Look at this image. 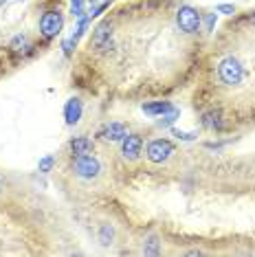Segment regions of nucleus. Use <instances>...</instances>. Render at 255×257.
<instances>
[{
    "label": "nucleus",
    "mask_w": 255,
    "mask_h": 257,
    "mask_svg": "<svg viewBox=\"0 0 255 257\" xmlns=\"http://www.w3.org/2000/svg\"><path fill=\"white\" fill-rule=\"evenodd\" d=\"M143 253H146V255H159V253H161L159 237L150 235V237H148V242H146V246H143Z\"/></svg>",
    "instance_id": "obj_12"
},
{
    "label": "nucleus",
    "mask_w": 255,
    "mask_h": 257,
    "mask_svg": "<svg viewBox=\"0 0 255 257\" xmlns=\"http://www.w3.org/2000/svg\"><path fill=\"white\" fill-rule=\"evenodd\" d=\"M73 172L77 174L79 178H86V180L97 178L99 172H101V163L90 154H82V156H77V161L73 163Z\"/></svg>",
    "instance_id": "obj_2"
},
{
    "label": "nucleus",
    "mask_w": 255,
    "mask_h": 257,
    "mask_svg": "<svg viewBox=\"0 0 255 257\" xmlns=\"http://www.w3.org/2000/svg\"><path fill=\"white\" fill-rule=\"evenodd\" d=\"M207 127H222V121H220V116L216 114V112H211V114H205V121H202Z\"/></svg>",
    "instance_id": "obj_13"
},
{
    "label": "nucleus",
    "mask_w": 255,
    "mask_h": 257,
    "mask_svg": "<svg viewBox=\"0 0 255 257\" xmlns=\"http://www.w3.org/2000/svg\"><path fill=\"white\" fill-rule=\"evenodd\" d=\"M110 239H112V226L103 224L101 226V244H110Z\"/></svg>",
    "instance_id": "obj_15"
},
{
    "label": "nucleus",
    "mask_w": 255,
    "mask_h": 257,
    "mask_svg": "<svg viewBox=\"0 0 255 257\" xmlns=\"http://www.w3.org/2000/svg\"><path fill=\"white\" fill-rule=\"evenodd\" d=\"M0 5H5V0H0Z\"/></svg>",
    "instance_id": "obj_20"
},
{
    "label": "nucleus",
    "mask_w": 255,
    "mask_h": 257,
    "mask_svg": "<svg viewBox=\"0 0 255 257\" xmlns=\"http://www.w3.org/2000/svg\"><path fill=\"white\" fill-rule=\"evenodd\" d=\"M253 22H255V16H253Z\"/></svg>",
    "instance_id": "obj_21"
},
{
    "label": "nucleus",
    "mask_w": 255,
    "mask_h": 257,
    "mask_svg": "<svg viewBox=\"0 0 255 257\" xmlns=\"http://www.w3.org/2000/svg\"><path fill=\"white\" fill-rule=\"evenodd\" d=\"M53 167V156H46V159L40 161V172H49Z\"/></svg>",
    "instance_id": "obj_17"
},
{
    "label": "nucleus",
    "mask_w": 255,
    "mask_h": 257,
    "mask_svg": "<svg viewBox=\"0 0 255 257\" xmlns=\"http://www.w3.org/2000/svg\"><path fill=\"white\" fill-rule=\"evenodd\" d=\"M172 110V103L170 101H156V103H146L143 106V112L146 114H165V112H170Z\"/></svg>",
    "instance_id": "obj_11"
},
{
    "label": "nucleus",
    "mask_w": 255,
    "mask_h": 257,
    "mask_svg": "<svg viewBox=\"0 0 255 257\" xmlns=\"http://www.w3.org/2000/svg\"><path fill=\"white\" fill-rule=\"evenodd\" d=\"M218 11H220V14H233V5H218V7H216Z\"/></svg>",
    "instance_id": "obj_18"
},
{
    "label": "nucleus",
    "mask_w": 255,
    "mask_h": 257,
    "mask_svg": "<svg viewBox=\"0 0 255 257\" xmlns=\"http://www.w3.org/2000/svg\"><path fill=\"white\" fill-rule=\"evenodd\" d=\"M213 20H216V18H213V14H211V16H207V20H205V22H207V31H211V27H213Z\"/></svg>",
    "instance_id": "obj_19"
},
{
    "label": "nucleus",
    "mask_w": 255,
    "mask_h": 257,
    "mask_svg": "<svg viewBox=\"0 0 255 257\" xmlns=\"http://www.w3.org/2000/svg\"><path fill=\"white\" fill-rule=\"evenodd\" d=\"M62 25H64V18L60 11H46L42 20H40V31H42L44 38H55L62 31Z\"/></svg>",
    "instance_id": "obj_4"
},
{
    "label": "nucleus",
    "mask_w": 255,
    "mask_h": 257,
    "mask_svg": "<svg viewBox=\"0 0 255 257\" xmlns=\"http://www.w3.org/2000/svg\"><path fill=\"white\" fill-rule=\"evenodd\" d=\"M71 150H73V154H77V156L90 154L92 152V141L90 139H86V137H77V139H73L71 141Z\"/></svg>",
    "instance_id": "obj_10"
},
{
    "label": "nucleus",
    "mask_w": 255,
    "mask_h": 257,
    "mask_svg": "<svg viewBox=\"0 0 255 257\" xmlns=\"http://www.w3.org/2000/svg\"><path fill=\"white\" fill-rule=\"evenodd\" d=\"M64 116H66V123L75 125L79 119H82V101L79 99H68L66 108H64Z\"/></svg>",
    "instance_id": "obj_8"
},
{
    "label": "nucleus",
    "mask_w": 255,
    "mask_h": 257,
    "mask_svg": "<svg viewBox=\"0 0 255 257\" xmlns=\"http://www.w3.org/2000/svg\"><path fill=\"white\" fill-rule=\"evenodd\" d=\"M141 148H143L141 137H137V134H125V137H123V145H121V152H123L125 159L135 161L137 156L141 154Z\"/></svg>",
    "instance_id": "obj_7"
},
{
    "label": "nucleus",
    "mask_w": 255,
    "mask_h": 257,
    "mask_svg": "<svg viewBox=\"0 0 255 257\" xmlns=\"http://www.w3.org/2000/svg\"><path fill=\"white\" fill-rule=\"evenodd\" d=\"M110 44H112V29H110L108 22H103V25L97 27L95 36H92V46L97 51H108Z\"/></svg>",
    "instance_id": "obj_6"
},
{
    "label": "nucleus",
    "mask_w": 255,
    "mask_h": 257,
    "mask_svg": "<svg viewBox=\"0 0 255 257\" xmlns=\"http://www.w3.org/2000/svg\"><path fill=\"white\" fill-rule=\"evenodd\" d=\"M174 154V145L165 139H156L148 145V159L152 163H165Z\"/></svg>",
    "instance_id": "obj_5"
},
{
    "label": "nucleus",
    "mask_w": 255,
    "mask_h": 257,
    "mask_svg": "<svg viewBox=\"0 0 255 257\" xmlns=\"http://www.w3.org/2000/svg\"><path fill=\"white\" fill-rule=\"evenodd\" d=\"M218 77L222 79V84H227V86H237V84H242V79H244V68H242V64L237 60L227 57V60L220 62Z\"/></svg>",
    "instance_id": "obj_1"
},
{
    "label": "nucleus",
    "mask_w": 255,
    "mask_h": 257,
    "mask_svg": "<svg viewBox=\"0 0 255 257\" xmlns=\"http://www.w3.org/2000/svg\"><path fill=\"white\" fill-rule=\"evenodd\" d=\"M176 22H178V27H181V31H185V33H196L200 29V16H198V11H196L194 7H187V5L178 9Z\"/></svg>",
    "instance_id": "obj_3"
},
{
    "label": "nucleus",
    "mask_w": 255,
    "mask_h": 257,
    "mask_svg": "<svg viewBox=\"0 0 255 257\" xmlns=\"http://www.w3.org/2000/svg\"><path fill=\"white\" fill-rule=\"evenodd\" d=\"M73 3V14L77 18H84V0H71Z\"/></svg>",
    "instance_id": "obj_16"
},
{
    "label": "nucleus",
    "mask_w": 255,
    "mask_h": 257,
    "mask_svg": "<svg viewBox=\"0 0 255 257\" xmlns=\"http://www.w3.org/2000/svg\"><path fill=\"white\" fill-rule=\"evenodd\" d=\"M101 137L106 139V141H123L125 137V127L121 123H108L106 127H103Z\"/></svg>",
    "instance_id": "obj_9"
},
{
    "label": "nucleus",
    "mask_w": 255,
    "mask_h": 257,
    "mask_svg": "<svg viewBox=\"0 0 255 257\" xmlns=\"http://www.w3.org/2000/svg\"><path fill=\"white\" fill-rule=\"evenodd\" d=\"M178 114H181V112H178V110H176V108H172V110H170V112H167V114L163 116V119H161V121H159V123H161V125H172V123H174V121H176V119H178Z\"/></svg>",
    "instance_id": "obj_14"
}]
</instances>
